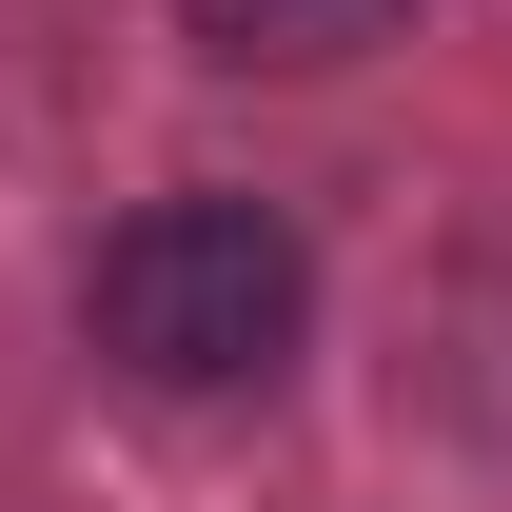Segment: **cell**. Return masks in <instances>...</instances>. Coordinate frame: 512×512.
<instances>
[{"mask_svg": "<svg viewBox=\"0 0 512 512\" xmlns=\"http://www.w3.org/2000/svg\"><path fill=\"white\" fill-rule=\"evenodd\" d=\"M79 335H99L138 394H276L296 335H316V237H296L276 197H237V178L138 197L119 237L79 256Z\"/></svg>", "mask_w": 512, "mask_h": 512, "instance_id": "1", "label": "cell"}, {"mask_svg": "<svg viewBox=\"0 0 512 512\" xmlns=\"http://www.w3.org/2000/svg\"><path fill=\"white\" fill-rule=\"evenodd\" d=\"M197 60L237 79H316V60H375V40H414V0H178Z\"/></svg>", "mask_w": 512, "mask_h": 512, "instance_id": "2", "label": "cell"}]
</instances>
